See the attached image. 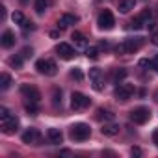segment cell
Masks as SVG:
<instances>
[{
    "mask_svg": "<svg viewBox=\"0 0 158 158\" xmlns=\"http://www.w3.org/2000/svg\"><path fill=\"white\" fill-rule=\"evenodd\" d=\"M149 119H151V110L145 106H138L130 112V121L136 125H145Z\"/></svg>",
    "mask_w": 158,
    "mask_h": 158,
    "instance_id": "cell-3",
    "label": "cell"
},
{
    "mask_svg": "<svg viewBox=\"0 0 158 158\" xmlns=\"http://www.w3.org/2000/svg\"><path fill=\"white\" fill-rule=\"evenodd\" d=\"M21 28H23L24 32H28V30H35V24H34L32 21H24V23L21 24Z\"/></svg>",
    "mask_w": 158,
    "mask_h": 158,
    "instance_id": "cell-30",
    "label": "cell"
},
{
    "mask_svg": "<svg viewBox=\"0 0 158 158\" xmlns=\"http://www.w3.org/2000/svg\"><path fill=\"white\" fill-rule=\"evenodd\" d=\"M130 28L132 30H141V28H145V24H143V21L139 17H136L134 21H130Z\"/></svg>",
    "mask_w": 158,
    "mask_h": 158,
    "instance_id": "cell-28",
    "label": "cell"
},
{
    "mask_svg": "<svg viewBox=\"0 0 158 158\" xmlns=\"http://www.w3.org/2000/svg\"><path fill=\"white\" fill-rule=\"evenodd\" d=\"M35 69H37L41 74H47V76H54L58 67H56V63H54L52 60H45V58H43V60H37V61H35Z\"/></svg>",
    "mask_w": 158,
    "mask_h": 158,
    "instance_id": "cell-7",
    "label": "cell"
},
{
    "mask_svg": "<svg viewBox=\"0 0 158 158\" xmlns=\"http://www.w3.org/2000/svg\"><path fill=\"white\" fill-rule=\"evenodd\" d=\"M52 99H54V104H56V106L61 104V91H60V89H54V97H52Z\"/></svg>",
    "mask_w": 158,
    "mask_h": 158,
    "instance_id": "cell-31",
    "label": "cell"
},
{
    "mask_svg": "<svg viewBox=\"0 0 158 158\" xmlns=\"http://www.w3.org/2000/svg\"><path fill=\"white\" fill-rule=\"evenodd\" d=\"M21 95L24 97L26 102H37V104H39V101H41V93H39V89L34 88V86H28V84H24V86L21 88Z\"/></svg>",
    "mask_w": 158,
    "mask_h": 158,
    "instance_id": "cell-8",
    "label": "cell"
},
{
    "mask_svg": "<svg viewBox=\"0 0 158 158\" xmlns=\"http://www.w3.org/2000/svg\"><path fill=\"white\" fill-rule=\"evenodd\" d=\"M11 19H13V23H15V24H19V26H21V24H23V23L26 21V19H24V15H23L21 11H13Z\"/></svg>",
    "mask_w": 158,
    "mask_h": 158,
    "instance_id": "cell-27",
    "label": "cell"
},
{
    "mask_svg": "<svg viewBox=\"0 0 158 158\" xmlns=\"http://www.w3.org/2000/svg\"><path fill=\"white\" fill-rule=\"evenodd\" d=\"M97 24L101 30H112L114 24H115V19H114V13L110 10H102L97 17Z\"/></svg>",
    "mask_w": 158,
    "mask_h": 158,
    "instance_id": "cell-4",
    "label": "cell"
},
{
    "mask_svg": "<svg viewBox=\"0 0 158 158\" xmlns=\"http://www.w3.org/2000/svg\"><path fill=\"white\" fill-rule=\"evenodd\" d=\"M56 52H58V56L63 58V60H71V58H74V48H73L69 43H60V45L56 47Z\"/></svg>",
    "mask_w": 158,
    "mask_h": 158,
    "instance_id": "cell-11",
    "label": "cell"
},
{
    "mask_svg": "<svg viewBox=\"0 0 158 158\" xmlns=\"http://www.w3.org/2000/svg\"><path fill=\"white\" fill-rule=\"evenodd\" d=\"M132 93H134V86H132V84H123V82L117 84V86H115V91H114L115 99L121 101V102L128 101V99L132 97Z\"/></svg>",
    "mask_w": 158,
    "mask_h": 158,
    "instance_id": "cell-6",
    "label": "cell"
},
{
    "mask_svg": "<svg viewBox=\"0 0 158 158\" xmlns=\"http://www.w3.org/2000/svg\"><path fill=\"white\" fill-rule=\"evenodd\" d=\"M71 39H73V43H74L78 48H84V47L88 45V39H86V35H84V34H80V32H73Z\"/></svg>",
    "mask_w": 158,
    "mask_h": 158,
    "instance_id": "cell-16",
    "label": "cell"
},
{
    "mask_svg": "<svg viewBox=\"0 0 158 158\" xmlns=\"http://www.w3.org/2000/svg\"><path fill=\"white\" fill-rule=\"evenodd\" d=\"M89 102H91V101H89L84 93H80V91H74V93L71 95V108H73L74 112H80V110L88 108Z\"/></svg>",
    "mask_w": 158,
    "mask_h": 158,
    "instance_id": "cell-5",
    "label": "cell"
},
{
    "mask_svg": "<svg viewBox=\"0 0 158 158\" xmlns=\"http://www.w3.org/2000/svg\"><path fill=\"white\" fill-rule=\"evenodd\" d=\"M141 43H143V39H141V37L125 39V41H121V43L115 47V52H117V54H121V56H125V54H134V52H138V50L141 48Z\"/></svg>",
    "mask_w": 158,
    "mask_h": 158,
    "instance_id": "cell-1",
    "label": "cell"
},
{
    "mask_svg": "<svg viewBox=\"0 0 158 158\" xmlns=\"http://www.w3.org/2000/svg\"><path fill=\"white\" fill-rule=\"evenodd\" d=\"M0 43H2L4 48H11V47L15 45V34H13L11 30H6V32L2 34V37H0Z\"/></svg>",
    "mask_w": 158,
    "mask_h": 158,
    "instance_id": "cell-15",
    "label": "cell"
},
{
    "mask_svg": "<svg viewBox=\"0 0 158 158\" xmlns=\"http://www.w3.org/2000/svg\"><path fill=\"white\" fill-rule=\"evenodd\" d=\"M139 67H152V60H141Z\"/></svg>",
    "mask_w": 158,
    "mask_h": 158,
    "instance_id": "cell-34",
    "label": "cell"
},
{
    "mask_svg": "<svg viewBox=\"0 0 158 158\" xmlns=\"http://www.w3.org/2000/svg\"><path fill=\"white\" fill-rule=\"evenodd\" d=\"M95 117H97L99 121H102V119H104V121H112V119H114V114H112L110 110L99 108V110H97V115H95Z\"/></svg>",
    "mask_w": 158,
    "mask_h": 158,
    "instance_id": "cell-19",
    "label": "cell"
},
{
    "mask_svg": "<svg viewBox=\"0 0 158 158\" xmlns=\"http://www.w3.org/2000/svg\"><path fill=\"white\" fill-rule=\"evenodd\" d=\"M47 138H48V141H50L52 145H60V143L63 141V134H61L60 128H48V130H47Z\"/></svg>",
    "mask_w": 158,
    "mask_h": 158,
    "instance_id": "cell-14",
    "label": "cell"
},
{
    "mask_svg": "<svg viewBox=\"0 0 158 158\" xmlns=\"http://www.w3.org/2000/svg\"><path fill=\"white\" fill-rule=\"evenodd\" d=\"M11 86V76L8 73H2L0 74V89H8Z\"/></svg>",
    "mask_w": 158,
    "mask_h": 158,
    "instance_id": "cell-21",
    "label": "cell"
},
{
    "mask_svg": "<svg viewBox=\"0 0 158 158\" xmlns=\"http://www.w3.org/2000/svg\"><path fill=\"white\" fill-rule=\"evenodd\" d=\"M152 143H154V145L158 147V128H156V130L152 132Z\"/></svg>",
    "mask_w": 158,
    "mask_h": 158,
    "instance_id": "cell-36",
    "label": "cell"
},
{
    "mask_svg": "<svg viewBox=\"0 0 158 158\" xmlns=\"http://www.w3.org/2000/svg\"><path fill=\"white\" fill-rule=\"evenodd\" d=\"M39 138H41V134H39L37 128H28V130L23 134V143H26V145H35V143L39 141Z\"/></svg>",
    "mask_w": 158,
    "mask_h": 158,
    "instance_id": "cell-12",
    "label": "cell"
},
{
    "mask_svg": "<svg viewBox=\"0 0 158 158\" xmlns=\"http://www.w3.org/2000/svg\"><path fill=\"white\" fill-rule=\"evenodd\" d=\"M151 41H152V45H158V28L152 32V35H151Z\"/></svg>",
    "mask_w": 158,
    "mask_h": 158,
    "instance_id": "cell-35",
    "label": "cell"
},
{
    "mask_svg": "<svg viewBox=\"0 0 158 158\" xmlns=\"http://www.w3.org/2000/svg\"><path fill=\"white\" fill-rule=\"evenodd\" d=\"M58 35H60V32H56V30H54V32H50V37H58Z\"/></svg>",
    "mask_w": 158,
    "mask_h": 158,
    "instance_id": "cell-40",
    "label": "cell"
},
{
    "mask_svg": "<svg viewBox=\"0 0 158 158\" xmlns=\"http://www.w3.org/2000/svg\"><path fill=\"white\" fill-rule=\"evenodd\" d=\"M8 63H10L11 67H15V69H21V67H23V58H21V56H11Z\"/></svg>",
    "mask_w": 158,
    "mask_h": 158,
    "instance_id": "cell-24",
    "label": "cell"
},
{
    "mask_svg": "<svg viewBox=\"0 0 158 158\" xmlns=\"http://www.w3.org/2000/svg\"><path fill=\"white\" fill-rule=\"evenodd\" d=\"M154 99H156V101H158V91H156V93H154Z\"/></svg>",
    "mask_w": 158,
    "mask_h": 158,
    "instance_id": "cell-41",
    "label": "cell"
},
{
    "mask_svg": "<svg viewBox=\"0 0 158 158\" xmlns=\"http://www.w3.org/2000/svg\"><path fill=\"white\" fill-rule=\"evenodd\" d=\"M0 123H2V132H4V134H13V132L19 128V119H17L15 115H10V117L2 119Z\"/></svg>",
    "mask_w": 158,
    "mask_h": 158,
    "instance_id": "cell-10",
    "label": "cell"
},
{
    "mask_svg": "<svg viewBox=\"0 0 158 158\" xmlns=\"http://www.w3.org/2000/svg\"><path fill=\"white\" fill-rule=\"evenodd\" d=\"M139 19L143 21V24H145V26H147L149 23H154V15H152V11H151V10H145V11L139 15Z\"/></svg>",
    "mask_w": 158,
    "mask_h": 158,
    "instance_id": "cell-22",
    "label": "cell"
},
{
    "mask_svg": "<svg viewBox=\"0 0 158 158\" xmlns=\"http://www.w3.org/2000/svg\"><path fill=\"white\" fill-rule=\"evenodd\" d=\"M136 8V0H121L119 2V11L121 13H128Z\"/></svg>",
    "mask_w": 158,
    "mask_h": 158,
    "instance_id": "cell-18",
    "label": "cell"
},
{
    "mask_svg": "<svg viewBox=\"0 0 158 158\" xmlns=\"http://www.w3.org/2000/svg\"><path fill=\"white\" fill-rule=\"evenodd\" d=\"M101 132H102L104 136H108V138H112V136H115V134H119V125H115V123H108V125H104V127L101 128Z\"/></svg>",
    "mask_w": 158,
    "mask_h": 158,
    "instance_id": "cell-17",
    "label": "cell"
},
{
    "mask_svg": "<svg viewBox=\"0 0 158 158\" xmlns=\"http://www.w3.org/2000/svg\"><path fill=\"white\" fill-rule=\"evenodd\" d=\"M125 76H127V71L125 69H115V73H114V82L115 84H121L125 80Z\"/></svg>",
    "mask_w": 158,
    "mask_h": 158,
    "instance_id": "cell-23",
    "label": "cell"
},
{
    "mask_svg": "<svg viewBox=\"0 0 158 158\" xmlns=\"http://www.w3.org/2000/svg\"><path fill=\"white\" fill-rule=\"evenodd\" d=\"M130 154H132V156H141L143 152H141V149H139V147H136V145H134V147L130 149Z\"/></svg>",
    "mask_w": 158,
    "mask_h": 158,
    "instance_id": "cell-33",
    "label": "cell"
},
{
    "mask_svg": "<svg viewBox=\"0 0 158 158\" xmlns=\"http://www.w3.org/2000/svg\"><path fill=\"white\" fill-rule=\"evenodd\" d=\"M152 69H156V71H158V54H156V58L152 60Z\"/></svg>",
    "mask_w": 158,
    "mask_h": 158,
    "instance_id": "cell-39",
    "label": "cell"
},
{
    "mask_svg": "<svg viewBox=\"0 0 158 158\" xmlns=\"http://www.w3.org/2000/svg\"><path fill=\"white\" fill-rule=\"evenodd\" d=\"M47 6H48V0H34V8H35V13H39V15H43V13H45Z\"/></svg>",
    "mask_w": 158,
    "mask_h": 158,
    "instance_id": "cell-20",
    "label": "cell"
},
{
    "mask_svg": "<svg viewBox=\"0 0 158 158\" xmlns=\"http://www.w3.org/2000/svg\"><path fill=\"white\" fill-rule=\"evenodd\" d=\"M74 23H78V17L76 15H73V13H63L60 19H58V28H67V26H71V24H74Z\"/></svg>",
    "mask_w": 158,
    "mask_h": 158,
    "instance_id": "cell-13",
    "label": "cell"
},
{
    "mask_svg": "<svg viewBox=\"0 0 158 158\" xmlns=\"http://www.w3.org/2000/svg\"><path fill=\"white\" fill-rule=\"evenodd\" d=\"M71 78H74V80H78V82H82V80H84V74H82V71L78 69V67H74V69L71 71Z\"/></svg>",
    "mask_w": 158,
    "mask_h": 158,
    "instance_id": "cell-26",
    "label": "cell"
},
{
    "mask_svg": "<svg viewBox=\"0 0 158 158\" xmlns=\"http://www.w3.org/2000/svg\"><path fill=\"white\" fill-rule=\"evenodd\" d=\"M24 108H26V112H28L30 115H35V114L39 112V108H37V102H24Z\"/></svg>",
    "mask_w": 158,
    "mask_h": 158,
    "instance_id": "cell-25",
    "label": "cell"
},
{
    "mask_svg": "<svg viewBox=\"0 0 158 158\" xmlns=\"http://www.w3.org/2000/svg\"><path fill=\"white\" fill-rule=\"evenodd\" d=\"M86 56H88L89 60H97V58H99V48H97V47H89V48L86 50Z\"/></svg>",
    "mask_w": 158,
    "mask_h": 158,
    "instance_id": "cell-29",
    "label": "cell"
},
{
    "mask_svg": "<svg viewBox=\"0 0 158 158\" xmlns=\"http://www.w3.org/2000/svg\"><path fill=\"white\" fill-rule=\"evenodd\" d=\"M32 52H34L32 48H24V50H23V56H26V58H28V56H32Z\"/></svg>",
    "mask_w": 158,
    "mask_h": 158,
    "instance_id": "cell-38",
    "label": "cell"
},
{
    "mask_svg": "<svg viewBox=\"0 0 158 158\" xmlns=\"http://www.w3.org/2000/svg\"><path fill=\"white\" fill-rule=\"evenodd\" d=\"M89 82L95 91H102V71L101 69H97V67L89 69Z\"/></svg>",
    "mask_w": 158,
    "mask_h": 158,
    "instance_id": "cell-9",
    "label": "cell"
},
{
    "mask_svg": "<svg viewBox=\"0 0 158 158\" xmlns=\"http://www.w3.org/2000/svg\"><path fill=\"white\" fill-rule=\"evenodd\" d=\"M69 134H71V139H74V141H86L91 136V128L86 123H74L71 127V132Z\"/></svg>",
    "mask_w": 158,
    "mask_h": 158,
    "instance_id": "cell-2",
    "label": "cell"
},
{
    "mask_svg": "<svg viewBox=\"0 0 158 158\" xmlns=\"http://www.w3.org/2000/svg\"><path fill=\"white\" fill-rule=\"evenodd\" d=\"M0 19H2V21L6 19V8L4 6H0Z\"/></svg>",
    "mask_w": 158,
    "mask_h": 158,
    "instance_id": "cell-37",
    "label": "cell"
},
{
    "mask_svg": "<svg viewBox=\"0 0 158 158\" xmlns=\"http://www.w3.org/2000/svg\"><path fill=\"white\" fill-rule=\"evenodd\" d=\"M10 115H11V114H10V110H8V108H4V106L0 108V121L6 119V117H10Z\"/></svg>",
    "mask_w": 158,
    "mask_h": 158,
    "instance_id": "cell-32",
    "label": "cell"
}]
</instances>
